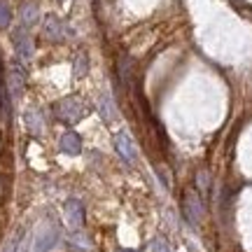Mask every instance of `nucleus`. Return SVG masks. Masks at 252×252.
<instances>
[{
    "label": "nucleus",
    "instance_id": "nucleus-1",
    "mask_svg": "<svg viewBox=\"0 0 252 252\" xmlns=\"http://www.w3.org/2000/svg\"><path fill=\"white\" fill-rule=\"evenodd\" d=\"M87 112V105L80 96H65V98L54 103V115L63 124H77Z\"/></svg>",
    "mask_w": 252,
    "mask_h": 252
},
{
    "label": "nucleus",
    "instance_id": "nucleus-2",
    "mask_svg": "<svg viewBox=\"0 0 252 252\" xmlns=\"http://www.w3.org/2000/svg\"><path fill=\"white\" fill-rule=\"evenodd\" d=\"M12 42H14V52H17L19 61L31 63V59L35 54V47H33V37H31L26 26H19L12 31Z\"/></svg>",
    "mask_w": 252,
    "mask_h": 252
},
{
    "label": "nucleus",
    "instance_id": "nucleus-3",
    "mask_svg": "<svg viewBox=\"0 0 252 252\" xmlns=\"http://www.w3.org/2000/svg\"><path fill=\"white\" fill-rule=\"evenodd\" d=\"M59 236H61L59 224H56L54 220H47L45 224L40 226V231H37V236H35L33 252H49L56 243H59Z\"/></svg>",
    "mask_w": 252,
    "mask_h": 252
},
{
    "label": "nucleus",
    "instance_id": "nucleus-4",
    "mask_svg": "<svg viewBox=\"0 0 252 252\" xmlns=\"http://www.w3.org/2000/svg\"><path fill=\"white\" fill-rule=\"evenodd\" d=\"M185 215H187V220L191 222V224H198V220L203 217V213H206V208H203V198H201V194H198L196 189H187L185 191Z\"/></svg>",
    "mask_w": 252,
    "mask_h": 252
},
{
    "label": "nucleus",
    "instance_id": "nucleus-5",
    "mask_svg": "<svg viewBox=\"0 0 252 252\" xmlns=\"http://www.w3.org/2000/svg\"><path fill=\"white\" fill-rule=\"evenodd\" d=\"M115 150H117V154L124 159L128 166H135L138 163V152H135V145L133 140H131V135L126 133V131H119L117 135H115Z\"/></svg>",
    "mask_w": 252,
    "mask_h": 252
},
{
    "label": "nucleus",
    "instance_id": "nucleus-6",
    "mask_svg": "<svg viewBox=\"0 0 252 252\" xmlns=\"http://www.w3.org/2000/svg\"><path fill=\"white\" fill-rule=\"evenodd\" d=\"M42 35L49 42H61L63 37H65V24L56 14H47L45 24H42Z\"/></svg>",
    "mask_w": 252,
    "mask_h": 252
},
{
    "label": "nucleus",
    "instance_id": "nucleus-7",
    "mask_svg": "<svg viewBox=\"0 0 252 252\" xmlns=\"http://www.w3.org/2000/svg\"><path fill=\"white\" fill-rule=\"evenodd\" d=\"M63 210H65V220L72 229H80L84 224V206H82L80 198H68Z\"/></svg>",
    "mask_w": 252,
    "mask_h": 252
},
{
    "label": "nucleus",
    "instance_id": "nucleus-8",
    "mask_svg": "<svg viewBox=\"0 0 252 252\" xmlns=\"http://www.w3.org/2000/svg\"><path fill=\"white\" fill-rule=\"evenodd\" d=\"M24 122H26V128L31 135L40 138V135L45 133V119H42V112L37 108H28L24 112Z\"/></svg>",
    "mask_w": 252,
    "mask_h": 252
},
{
    "label": "nucleus",
    "instance_id": "nucleus-9",
    "mask_svg": "<svg viewBox=\"0 0 252 252\" xmlns=\"http://www.w3.org/2000/svg\"><path fill=\"white\" fill-rule=\"evenodd\" d=\"M24 89H26V72L21 65H12V70H9V96L21 98Z\"/></svg>",
    "mask_w": 252,
    "mask_h": 252
},
{
    "label": "nucleus",
    "instance_id": "nucleus-10",
    "mask_svg": "<svg viewBox=\"0 0 252 252\" xmlns=\"http://www.w3.org/2000/svg\"><path fill=\"white\" fill-rule=\"evenodd\" d=\"M59 150L63 154H68V157H77L82 152V138L75 131H65L61 135V140H59Z\"/></svg>",
    "mask_w": 252,
    "mask_h": 252
},
{
    "label": "nucleus",
    "instance_id": "nucleus-11",
    "mask_svg": "<svg viewBox=\"0 0 252 252\" xmlns=\"http://www.w3.org/2000/svg\"><path fill=\"white\" fill-rule=\"evenodd\" d=\"M96 108H98V115L105 124H112V122L117 119V108H115V103H112V96H110V94H100L98 105H96Z\"/></svg>",
    "mask_w": 252,
    "mask_h": 252
},
{
    "label": "nucleus",
    "instance_id": "nucleus-12",
    "mask_svg": "<svg viewBox=\"0 0 252 252\" xmlns=\"http://www.w3.org/2000/svg\"><path fill=\"white\" fill-rule=\"evenodd\" d=\"M19 17H21V26L31 28L40 21V9H37L35 2H24V5H21V12H19Z\"/></svg>",
    "mask_w": 252,
    "mask_h": 252
},
{
    "label": "nucleus",
    "instance_id": "nucleus-13",
    "mask_svg": "<svg viewBox=\"0 0 252 252\" xmlns=\"http://www.w3.org/2000/svg\"><path fill=\"white\" fill-rule=\"evenodd\" d=\"M68 245H70L72 250H77V252H87L91 248L89 238L82 234V231H72V234H68Z\"/></svg>",
    "mask_w": 252,
    "mask_h": 252
},
{
    "label": "nucleus",
    "instance_id": "nucleus-14",
    "mask_svg": "<svg viewBox=\"0 0 252 252\" xmlns=\"http://www.w3.org/2000/svg\"><path fill=\"white\" fill-rule=\"evenodd\" d=\"M87 72H89V56H87V52H80L75 56V61H72V75L80 80Z\"/></svg>",
    "mask_w": 252,
    "mask_h": 252
},
{
    "label": "nucleus",
    "instance_id": "nucleus-15",
    "mask_svg": "<svg viewBox=\"0 0 252 252\" xmlns=\"http://www.w3.org/2000/svg\"><path fill=\"white\" fill-rule=\"evenodd\" d=\"M131 75H133V63H131V59H119V77H122L126 84H131Z\"/></svg>",
    "mask_w": 252,
    "mask_h": 252
},
{
    "label": "nucleus",
    "instance_id": "nucleus-16",
    "mask_svg": "<svg viewBox=\"0 0 252 252\" xmlns=\"http://www.w3.org/2000/svg\"><path fill=\"white\" fill-rule=\"evenodd\" d=\"M9 24H12V9L7 0H0V28H7Z\"/></svg>",
    "mask_w": 252,
    "mask_h": 252
},
{
    "label": "nucleus",
    "instance_id": "nucleus-17",
    "mask_svg": "<svg viewBox=\"0 0 252 252\" xmlns=\"http://www.w3.org/2000/svg\"><path fill=\"white\" fill-rule=\"evenodd\" d=\"M24 234H26V231H24V229H19L17 234H14V236H12V238L7 241V243H5L2 252H17V248H19V243H21V238H24Z\"/></svg>",
    "mask_w": 252,
    "mask_h": 252
},
{
    "label": "nucleus",
    "instance_id": "nucleus-18",
    "mask_svg": "<svg viewBox=\"0 0 252 252\" xmlns=\"http://www.w3.org/2000/svg\"><path fill=\"white\" fill-rule=\"evenodd\" d=\"M154 171H157V175H159V178H161V182H163V187L166 189H171L173 187V178H171V173H168V168H166V166H157V168H154Z\"/></svg>",
    "mask_w": 252,
    "mask_h": 252
},
{
    "label": "nucleus",
    "instance_id": "nucleus-19",
    "mask_svg": "<svg viewBox=\"0 0 252 252\" xmlns=\"http://www.w3.org/2000/svg\"><path fill=\"white\" fill-rule=\"evenodd\" d=\"M150 250L152 252H171V248H168V243H166L163 238H154L152 245H150Z\"/></svg>",
    "mask_w": 252,
    "mask_h": 252
},
{
    "label": "nucleus",
    "instance_id": "nucleus-20",
    "mask_svg": "<svg viewBox=\"0 0 252 252\" xmlns=\"http://www.w3.org/2000/svg\"><path fill=\"white\" fill-rule=\"evenodd\" d=\"M31 243H33V238L28 234H24V238H21V243H19L17 252H31Z\"/></svg>",
    "mask_w": 252,
    "mask_h": 252
},
{
    "label": "nucleus",
    "instance_id": "nucleus-21",
    "mask_svg": "<svg viewBox=\"0 0 252 252\" xmlns=\"http://www.w3.org/2000/svg\"><path fill=\"white\" fill-rule=\"evenodd\" d=\"M196 180H198V185H201V191H206L208 185H210V180H208V173H206V171H201V173L196 175Z\"/></svg>",
    "mask_w": 252,
    "mask_h": 252
},
{
    "label": "nucleus",
    "instance_id": "nucleus-22",
    "mask_svg": "<svg viewBox=\"0 0 252 252\" xmlns=\"http://www.w3.org/2000/svg\"><path fill=\"white\" fill-rule=\"evenodd\" d=\"M119 252H135V250H119Z\"/></svg>",
    "mask_w": 252,
    "mask_h": 252
}]
</instances>
